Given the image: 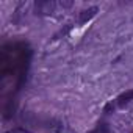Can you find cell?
Segmentation results:
<instances>
[{"label":"cell","mask_w":133,"mask_h":133,"mask_svg":"<svg viewBox=\"0 0 133 133\" xmlns=\"http://www.w3.org/2000/svg\"><path fill=\"white\" fill-rule=\"evenodd\" d=\"M55 10V2L52 0H41L35 3V11L36 14H52Z\"/></svg>","instance_id":"cell-1"},{"label":"cell","mask_w":133,"mask_h":133,"mask_svg":"<svg viewBox=\"0 0 133 133\" xmlns=\"http://www.w3.org/2000/svg\"><path fill=\"white\" fill-rule=\"evenodd\" d=\"M97 11H99V8H97V6H91V8H88V10H83V11L80 13L78 22H80V24H85V22L91 21V19L97 14Z\"/></svg>","instance_id":"cell-2"},{"label":"cell","mask_w":133,"mask_h":133,"mask_svg":"<svg viewBox=\"0 0 133 133\" xmlns=\"http://www.w3.org/2000/svg\"><path fill=\"white\" fill-rule=\"evenodd\" d=\"M133 100V89L131 91H127V92H124V94H121L119 97H117V105L119 107H124V105H127L128 102H131Z\"/></svg>","instance_id":"cell-3"},{"label":"cell","mask_w":133,"mask_h":133,"mask_svg":"<svg viewBox=\"0 0 133 133\" xmlns=\"http://www.w3.org/2000/svg\"><path fill=\"white\" fill-rule=\"evenodd\" d=\"M89 133H110V127H108V124L107 122H100L92 131H89Z\"/></svg>","instance_id":"cell-4"},{"label":"cell","mask_w":133,"mask_h":133,"mask_svg":"<svg viewBox=\"0 0 133 133\" xmlns=\"http://www.w3.org/2000/svg\"><path fill=\"white\" fill-rule=\"evenodd\" d=\"M6 133H31V131H28V130H25V128H13V130H10V131H6Z\"/></svg>","instance_id":"cell-5"},{"label":"cell","mask_w":133,"mask_h":133,"mask_svg":"<svg viewBox=\"0 0 133 133\" xmlns=\"http://www.w3.org/2000/svg\"><path fill=\"white\" fill-rule=\"evenodd\" d=\"M59 5H61V6H71V5H72V2H61Z\"/></svg>","instance_id":"cell-6"}]
</instances>
